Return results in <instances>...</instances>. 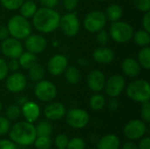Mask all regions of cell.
<instances>
[{
  "instance_id": "6da1fadb",
  "label": "cell",
  "mask_w": 150,
  "mask_h": 149,
  "mask_svg": "<svg viewBox=\"0 0 150 149\" xmlns=\"http://www.w3.org/2000/svg\"><path fill=\"white\" fill-rule=\"evenodd\" d=\"M61 16L52 8H38L32 18L33 27L41 33H51L59 28Z\"/></svg>"
},
{
  "instance_id": "7a4b0ae2",
  "label": "cell",
  "mask_w": 150,
  "mask_h": 149,
  "mask_svg": "<svg viewBox=\"0 0 150 149\" xmlns=\"http://www.w3.org/2000/svg\"><path fill=\"white\" fill-rule=\"evenodd\" d=\"M11 141L16 145L29 147L33 144L37 134L35 126L27 121H18L14 124L9 131Z\"/></svg>"
},
{
  "instance_id": "3957f363",
  "label": "cell",
  "mask_w": 150,
  "mask_h": 149,
  "mask_svg": "<svg viewBox=\"0 0 150 149\" xmlns=\"http://www.w3.org/2000/svg\"><path fill=\"white\" fill-rule=\"evenodd\" d=\"M6 26L10 36L19 40H25L32 33V25L30 21L20 14L12 16L8 20Z\"/></svg>"
},
{
  "instance_id": "277c9868",
  "label": "cell",
  "mask_w": 150,
  "mask_h": 149,
  "mask_svg": "<svg viewBox=\"0 0 150 149\" xmlns=\"http://www.w3.org/2000/svg\"><path fill=\"white\" fill-rule=\"evenodd\" d=\"M127 96L133 101L137 103H144L149 101L150 85L145 79H136L132 81L126 88Z\"/></svg>"
},
{
  "instance_id": "5b68a950",
  "label": "cell",
  "mask_w": 150,
  "mask_h": 149,
  "mask_svg": "<svg viewBox=\"0 0 150 149\" xmlns=\"http://www.w3.org/2000/svg\"><path fill=\"white\" fill-rule=\"evenodd\" d=\"M108 32L112 40L119 44H125L133 39L134 30L129 23L118 20L112 22Z\"/></svg>"
},
{
  "instance_id": "8992f818",
  "label": "cell",
  "mask_w": 150,
  "mask_h": 149,
  "mask_svg": "<svg viewBox=\"0 0 150 149\" xmlns=\"http://www.w3.org/2000/svg\"><path fill=\"white\" fill-rule=\"evenodd\" d=\"M107 18L104 11L94 10L90 11L83 19V26L89 32H98L104 29L106 25Z\"/></svg>"
},
{
  "instance_id": "52a82bcc",
  "label": "cell",
  "mask_w": 150,
  "mask_h": 149,
  "mask_svg": "<svg viewBox=\"0 0 150 149\" xmlns=\"http://www.w3.org/2000/svg\"><path fill=\"white\" fill-rule=\"evenodd\" d=\"M35 97L41 102L49 103L54 101L57 96V88L55 84L48 80H40L37 82L34 88Z\"/></svg>"
},
{
  "instance_id": "ba28073f",
  "label": "cell",
  "mask_w": 150,
  "mask_h": 149,
  "mask_svg": "<svg viewBox=\"0 0 150 149\" xmlns=\"http://www.w3.org/2000/svg\"><path fill=\"white\" fill-rule=\"evenodd\" d=\"M65 116L67 124L74 129H83L90 122L89 113L81 108H72L66 112Z\"/></svg>"
},
{
  "instance_id": "9c48e42d",
  "label": "cell",
  "mask_w": 150,
  "mask_h": 149,
  "mask_svg": "<svg viewBox=\"0 0 150 149\" xmlns=\"http://www.w3.org/2000/svg\"><path fill=\"white\" fill-rule=\"evenodd\" d=\"M59 28L67 37L76 36L80 30V21L76 13L68 12L61 17Z\"/></svg>"
},
{
  "instance_id": "30bf717a",
  "label": "cell",
  "mask_w": 150,
  "mask_h": 149,
  "mask_svg": "<svg viewBox=\"0 0 150 149\" xmlns=\"http://www.w3.org/2000/svg\"><path fill=\"white\" fill-rule=\"evenodd\" d=\"M147 133V124L142 119H133L126 124L123 133L128 141H136L145 136Z\"/></svg>"
},
{
  "instance_id": "8fae6325",
  "label": "cell",
  "mask_w": 150,
  "mask_h": 149,
  "mask_svg": "<svg viewBox=\"0 0 150 149\" xmlns=\"http://www.w3.org/2000/svg\"><path fill=\"white\" fill-rule=\"evenodd\" d=\"M23 51L24 47L21 41L11 36L0 44V52L9 59H18Z\"/></svg>"
},
{
  "instance_id": "7c38bea8",
  "label": "cell",
  "mask_w": 150,
  "mask_h": 149,
  "mask_svg": "<svg viewBox=\"0 0 150 149\" xmlns=\"http://www.w3.org/2000/svg\"><path fill=\"white\" fill-rule=\"evenodd\" d=\"M126 87L125 78L121 75H113L105 81L104 90L110 97H118L121 95Z\"/></svg>"
},
{
  "instance_id": "4fadbf2b",
  "label": "cell",
  "mask_w": 150,
  "mask_h": 149,
  "mask_svg": "<svg viewBox=\"0 0 150 149\" xmlns=\"http://www.w3.org/2000/svg\"><path fill=\"white\" fill-rule=\"evenodd\" d=\"M5 81V86L6 89L14 94L22 92L27 84L26 77L24 74L20 72H11V74L8 75L6 76Z\"/></svg>"
},
{
  "instance_id": "5bb4252c",
  "label": "cell",
  "mask_w": 150,
  "mask_h": 149,
  "mask_svg": "<svg viewBox=\"0 0 150 149\" xmlns=\"http://www.w3.org/2000/svg\"><path fill=\"white\" fill-rule=\"evenodd\" d=\"M69 66L68 58L62 54L53 55L47 61V68L50 75L54 76H61L64 73Z\"/></svg>"
},
{
  "instance_id": "9a60e30c",
  "label": "cell",
  "mask_w": 150,
  "mask_h": 149,
  "mask_svg": "<svg viewBox=\"0 0 150 149\" xmlns=\"http://www.w3.org/2000/svg\"><path fill=\"white\" fill-rule=\"evenodd\" d=\"M47 46L46 38L40 34H30L25 39V48L34 54L42 53Z\"/></svg>"
},
{
  "instance_id": "2e32d148",
  "label": "cell",
  "mask_w": 150,
  "mask_h": 149,
  "mask_svg": "<svg viewBox=\"0 0 150 149\" xmlns=\"http://www.w3.org/2000/svg\"><path fill=\"white\" fill-rule=\"evenodd\" d=\"M87 85L93 92H100L104 90L106 77L99 69H92L87 76Z\"/></svg>"
},
{
  "instance_id": "e0dca14e",
  "label": "cell",
  "mask_w": 150,
  "mask_h": 149,
  "mask_svg": "<svg viewBox=\"0 0 150 149\" xmlns=\"http://www.w3.org/2000/svg\"><path fill=\"white\" fill-rule=\"evenodd\" d=\"M66 108L62 103L60 102H49V104L44 109V115L49 121H58L65 117Z\"/></svg>"
},
{
  "instance_id": "ac0fdd59",
  "label": "cell",
  "mask_w": 150,
  "mask_h": 149,
  "mask_svg": "<svg viewBox=\"0 0 150 149\" xmlns=\"http://www.w3.org/2000/svg\"><path fill=\"white\" fill-rule=\"evenodd\" d=\"M21 114L24 116L25 121L30 123H35L40 115V109L37 103L33 101H27L21 105Z\"/></svg>"
},
{
  "instance_id": "d6986e66",
  "label": "cell",
  "mask_w": 150,
  "mask_h": 149,
  "mask_svg": "<svg viewBox=\"0 0 150 149\" xmlns=\"http://www.w3.org/2000/svg\"><path fill=\"white\" fill-rule=\"evenodd\" d=\"M92 58L96 62L99 64H109L114 59V52L111 47H99L93 51Z\"/></svg>"
},
{
  "instance_id": "ffe728a7",
  "label": "cell",
  "mask_w": 150,
  "mask_h": 149,
  "mask_svg": "<svg viewBox=\"0 0 150 149\" xmlns=\"http://www.w3.org/2000/svg\"><path fill=\"white\" fill-rule=\"evenodd\" d=\"M121 69L124 75L128 77L134 78L137 77L142 70V67L140 66L138 61L132 57H127L123 60L121 62Z\"/></svg>"
},
{
  "instance_id": "44dd1931",
  "label": "cell",
  "mask_w": 150,
  "mask_h": 149,
  "mask_svg": "<svg viewBox=\"0 0 150 149\" xmlns=\"http://www.w3.org/2000/svg\"><path fill=\"white\" fill-rule=\"evenodd\" d=\"M97 149H120V140L116 134H105L97 143Z\"/></svg>"
},
{
  "instance_id": "7402d4cb",
  "label": "cell",
  "mask_w": 150,
  "mask_h": 149,
  "mask_svg": "<svg viewBox=\"0 0 150 149\" xmlns=\"http://www.w3.org/2000/svg\"><path fill=\"white\" fill-rule=\"evenodd\" d=\"M19 66L24 69H29L32 66H33L35 63H37V57L36 54L28 52V51H23V53L20 54V56L18 58Z\"/></svg>"
},
{
  "instance_id": "603a6c76",
  "label": "cell",
  "mask_w": 150,
  "mask_h": 149,
  "mask_svg": "<svg viewBox=\"0 0 150 149\" xmlns=\"http://www.w3.org/2000/svg\"><path fill=\"white\" fill-rule=\"evenodd\" d=\"M19 10V14L26 18H32L33 16L35 14L36 11L38 10L37 4L34 1L31 0H25L20 7L18 8Z\"/></svg>"
},
{
  "instance_id": "cb8c5ba5",
  "label": "cell",
  "mask_w": 150,
  "mask_h": 149,
  "mask_svg": "<svg viewBox=\"0 0 150 149\" xmlns=\"http://www.w3.org/2000/svg\"><path fill=\"white\" fill-rule=\"evenodd\" d=\"M105 14L106 16L107 20H109L111 22H115L121 18L122 14H123V10L120 4H112L106 8Z\"/></svg>"
},
{
  "instance_id": "d4e9b609",
  "label": "cell",
  "mask_w": 150,
  "mask_h": 149,
  "mask_svg": "<svg viewBox=\"0 0 150 149\" xmlns=\"http://www.w3.org/2000/svg\"><path fill=\"white\" fill-rule=\"evenodd\" d=\"M37 136H47L50 137L53 133V126L47 119L40 120L35 126Z\"/></svg>"
},
{
  "instance_id": "484cf974",
  "label": "cell",
  "mask_w": 150,
  "mask_h": 149,
  "mask_svg": "<svg viewBox=\"0 0 150 149\" xmlns=\"http://www.w3.org/2000/svg\"><path fill=\"white\" fill-rule=\"evenodd\" d=\"M133 39L136 45L143 47H148L150 43V34L149 32L141 29L134 32Z\"/></svg>"
},
{
  "instance_id": "4316f807",
  "label": "cell",
  "mask_w": 150,
  "mask_h": 149,
  "mask_svg": "<svg viewBox=\"0 0 150 149\" xmlns=\"http://www.w3.org/2000/svg\"><path fill=\"white\" fill-rule=\"evenodd\" d=\"M64 73L67 82L70 84H77L81 81V73L78 70V68L74 66H68Z\"/></svg>"
},
{
  "instance_id": "83f0119b",
  "label": "cell",
  "mask_w": 150,
  "mask_h": 149,
  "mask_svg": "<svg viewBox=\"0 0 150 149\" xmlns=\"http://www.w3.org/2000/svg\"><path fill=\"white\" fill-rule=\"evenodd\" d=\"M89 104H90V107L91 110L95 112H98V111H101L105 106L106 101H105V97L102 94L97 92L96 94L91 96V97L90 98Z\"/></svg>"
},
{
  "instance_id": "f1b7e54d",
  "label": "cell",
  "mask_w": 150,
  "mask_h": 149,
  "mask_svg": "<svg viewBox=\"0 0 150 149\" xmlns=\"http://www.w3.org/2000/svg\"><path fill=\"white\" fill-rule=\"evenodd\" d=\"M140 66L144 69L150 68V47H143L138 53V59H137Z\"/></svg>"
},
{
  "instance_id": "f546056e",
  "label": "cell",
  "mask_w": 150,
  "mask_h": 149,
  "mask_svg": "<svg viewBox=\"0 0 150 149\" xmlns=\"http://www.w3.org/2000/svg\"><path fill=\"white\" fill-rule=\"evenodd\" d=\"M28 73H29V77L31 78V80H33V82H39L44 78L45 69L42 67V65L39 63H35L33 66H32L28 69Z\"/></svg>"
},
{
  "instance_id": "4dcf8cb0",
  "label": "cell",
  "mask_w": 150,
  "mask_h": 149,
  "mask_svg": "<svg viewBox=\"0 0 150 149\" xmlns=\"http://www.w3.org/2000/svg\"><path fill=\"white\" fill-rule=\"evenodd\" d=\"M36 149H50L53 145V141L50 137L37 136L33 144Z\"/></svg>"
},
{
  "instance_id": "1f68e13d",
  "label": "cell",
  "mask_w": 150,
  "mask_h": 149,
  "mask_svg": "<svg viewBox=\"0 0 150 149\" xmlns=\"http://www.w3.org/2000/svg\"><path fill=\"white\" fill-rule=\"evenodd\" d=\"M20 115H21V110L18 105H11L8 106L5 111V117L10 121L18 119Z\"/></svg>"
},
{
  "instance_id": "d6a6232c",
  "label": "cell",
  "mask_w": 150,
  "mask_h": 149,
  "mask_svg": "<svg viewBox=\"0 0 150 149\" xmlns=\"http://www.w3.org/2000/svg\"><path fill=\"white\" fill-rule=\"evenodd\" d=\"M86 143L83 139L80 137H74L69 141L66 149H85Z\"/></svg>"
},
{
  "instance_id": "836d02e7",
  "label": "cell",
  "mask_w": 150,
  "mask_h": 149,
  "mask_svg": "<svg viewBox=\"0 0 150 149\" xmlns=\"http://www.w3.org/2000/svg\"><path fill=\"white\" fill-rule=\"evenodd\" d=\"M25 0H0L1 4L4 8L8 11H16L18 10L20 5Z\"/></svg>"
},
{
  "instance_id": "e575fe53",
  "label": "cell",
  "mask_w": 150,
  "mask_h": 149,
  "mask_svg": "<svg viewBox=\"0 0 150 149\" xmlns=\"http://www.w3.org/2000/svg\"><path fill=\"white\" fill-rule=\"evenodd\" d=\"M141 118L146 124L150 122V103L149 101L142 103L141 108Z\"/></svg>"
},
{
  "instance_id": "d590c367",
  "label": "cell",
  "mask_w": 150,
  "mask_h": 149,
  "mask_svg": "<svg viewBox=\"0 0 150 149\" xmlns=\"http://www.w3.org/2000/svg\"><path fill=\"white\" fill-rule=\"evenodd\" d=\"M69 137L66 134H59L56 136L55 140H54V146L56 147V148L60 149H66L68 143H69Z\"/></svg>"
},
{
  "instance_id": "8d00e7d4",
  "label": "cell",
  "mask_w": 150,
  "mask_h": 149,
  "mask_svg": "<svg viewBox=\"0 0 150 149\" xmlns=\"http://www.w3.org/2000/svg\"><path fill=\"white\" fill-rule=\"evenodd\" d=\"M11 128L10 120L6 117L0 116V136H3L9 133Z\"/></svg>"
},
{
  "instance_id": "74e56055",
  "label": "cell",
  "mask_w": 150,
  "mask_h": 149,
  "mask_svg": "<svg viewBox=\"0 0 150 149\" xmlns=\"http://www.w3.org/2000/svg\"><path fill=\"white\" fill-rule=\"evenodd\" d=\"M97 40L99 44L101 45H106L108 43V41L110 40V35L109 32L107 31H105V29H102L100 31H98L97 32Z\"/></svg>"
},
{
  "instance_id": "f35d334b",
  "label": "cell",
  "mask_w": 150,
  "mask_h": 149,
  "mask_svg": "<svg viewBox=\"0 0 150 149\" xmlns=\"http://www.w3.org/2000/svg\"><path fill=\"white\" fill-rule=\"evenodd\" d=\"M134 5L136 9L142 12L150 11V0H134Z\"/></svg>"
},
{
  "instance_id": "ab89813d",
  "label": "cell",
  "mask_w": 150,
  "mask_h": 149,
  "mask_svg": "<svg viewBox=\"0 0 150 149\" xmlns=\"http://www.w3.org/2000/svg\"><path fill=\"white\" fill-rule=\"evenodd\" d=\"M62 3L65 10H67L69 12H72L76 9L79 4V0H63Z\"/></svg>"
},
{
  "instance_id": "60d3db41",
  "label": "cell",
  "mask_w": 150,
  "mask_h": 149,
  "mask_svg": "<svg viewBox=\"0 0 150 149\" xmlns=\"http://www.w3.org/2000/svg\"><path fill=\"white\" fill-rule=\"evenodd\" d=\"M9 70L7 67V61L3 58H0V81L6 78L8 76Z\"/></svg>"
},
{
  "instance_id": "b9f144b4",
  "label": "cell",
  "mask_w": 150,
  "mask_h": 149,
  "mask_svg": "<svg viewBox=\"0 0 150 149\" xmlns=\"http://www.w3.org/2000/svg\"><path fill=\"white\" fill-rule=\"evenodd\" d=\"M7 67L9 72H16L20 68L18 59H9V61H7Z\"/></svg>"
},
{
  "instance_id": "7bdbcfd3",
  "label": "cell",
  "mask_w": 150,
  "mask_h": 149,
  "mask_svg": "<svg viewBox=\"0 0 150 149\" xmlns=\"http://www.w3.org/2000/svg\"><path fill=\"white\" fill-rule=\"evenodd\" d=\"M0 149H18V148L11 140H0Z\"/></svg>"
},
{
  "instance_id": "ee69618b",
  "label": "cell",
  "mask_w": 150,
  "mask_h": 149,
  "mask_svg": "<svg viewBox=\"0 0 150 149\" xmlns=\"http://www.w3.org/2000/svg\"><path fill=\"white\" fill-rule=\"evenodd\" d=\"M142 24L143 29L150 32V11L144 12L142 20Z\"/></svg>"
},
{
  "instance_id": "f6af8a7d",
  "label": "cell",
  "mask_w": 150,
  "mask_h": 149,
  "mask_svg": "<svg viewBox=\"0 0 150 149\" xmlns=\"http://www.w3.org/2000/svg\"><path fill=\"white\" fill-rule=\"evenodd\" d=\"M140 142L137 145L138 149H150V138L149 136L142 137L141 140H139Z\"/></svg>"
},
{
  "instance_id": "bcb514c9",
  "label": "cell",
  "mask_w": 150,
  "mask_h": 149,
  "mask_svg": "<svg viewBox=\"0 0 150 149\" xmlns=\"http://www.w3.org/2000/svg\"><path fill=\"white\" fill-rule=\"evenodd\" d=\"M120 103L117 99V97H110V100L108 101V108L112 112H115L119 109Z\"/></svg>"
},
{
  "instance_id": "7dc6e473",
  "label": "cell",
  "mask_w": 150,
  "mask_h": 149,
  "mask_svg": "<svg viewBox=\"0 0 150 149\" xmlns=\"http://www.w3.org/2000/svg\"><path fill=\"white\" fill-rule=\"evenodd\" d=\"M42 7H46V8H52L54 9V7L57 6L59 0H40Z\"/></svg>"
},
{
  "instance_id": "c3c4849f",
  "label": "cell",
  "mask_w": 150,
  "mask_h": 149,
  "mask_svg": "<svg viewBox=\"0 0 150 149\" xmlns=\"http://www.w3.org/2000/svg\"><path fill=\"white\" fill-rule=\"evenodd\" d=\"M8 37H10V34H9V31L7 29V26L0 25V40L3 41L5 39H7Z\"/></svg>"
},
{
  "instance_id": "681fc988",
  "label": "cell",
  "mask_w": 150,
  "mask_h": 149,
  "mask_svg": "<svg viewBox=\"0 0 150 149\" xmlns=\"http://www.w3.org/2000/svg\"><path fill=\"white\" fill-rule=\"evenodd\" d=\"M121 149H138V146L134 143V141H127L123 143Z\"/></svg>"
},
{
  "instance_id": "f907efd6",
  "label": "cell",
  "mask_w": 150,
  "mask_h": 149,
  "mask_svg": "<svg viewBox=\"0 0 150 149\" xmlns=\"http://www.w3.org/2000/svg\"><path fill=\"white\" fill-rule=\"evenodd\" d=\"M28 101V99H27V97H25V96H20V97H18V99H17V103H18V105H23L25 102H27Z\"/></svg>"
},
{
  "instance_id": "816d5d0a",
  "label": "cell",
  "mask_w": 150,
  "mask_h": 149,
  "mask_svg": "<svg viewBox=\"0 0 150 149\" xmlns=\"http://www.w3.org/2000/svg\"><path fill=\"white\" fill-rule=\"evenodd\" d=\"M78 62L80 63V65L82 66H85V65H88V61L87 60H84V59H79L78 60Z\"/></svg>"
},
{
  "instance_id": "f5cc1de1",
  "label": "cell",
  "mask_w": 150,
  "mask_h": 149,
  "mask_svg": "<svg viewBox=\"0 0 150 149\" xmlns=\"http://www.w3.org/2000/svg\"><path fill=\"white\" fill-rule=\"evenodd\" d=\"M2 109H3V105H2V102L0 100V112H2Z\"/></svg>"
},
{
  "instance_id": "db71d44e",
  "label": "cell",
  "mask_w": 150,
  "mask_h": 149,
  "mask_svg": "<svg viewBox=\"0 0 150 149\" xmlns=\"http://www.w3.org/2000/svg\"><path fill=\"white\" fill-rule=\"evenodd\" d=\"M89 149H97L96 148H89Z\"/></svg>"
},
{
  "instance_id": "11a10c76",
  "label": "cell",
  "mask_w": 150,
  "mask_h": 149,
  "mask_svg": "<svg viewBox=\"0 0 150 149\" xmlns=\"http://www.w3.org/2000/svg\"><path fill=\"white\" fill-rule=\"evenodd\" d=\"M94 1H105V0H94Z\"/></svg>"
},
{
  "instance_id": "9f6ffc18",
  "label": "cell",
  "mask_w": 150,
  "mask_h": 149,
  "mask_svg": "<svg viewBox=\"0 0 150 149\" xmlns=\"http://www.w3.org/2000/svg\"><path fill=\"white\" fill-rule=\"evenodd\" d=\"M31 1H35V0H31Z\"/></svg>"
},
{
  "instance_id": "6f0895ef",
  "label": "cell",
  "mask_w": 150,
  "mask_h": 149,
  "mask_svg": "<svg viewBox=\"0 0 150 149\" xmlns=\"http://www.w3.org/2000/svg\"><path fill=\"white\" fill-rule=\"evenodd\" d=\"M56 149H60V148H56Z\"/></svg>"
}]
</instances>
